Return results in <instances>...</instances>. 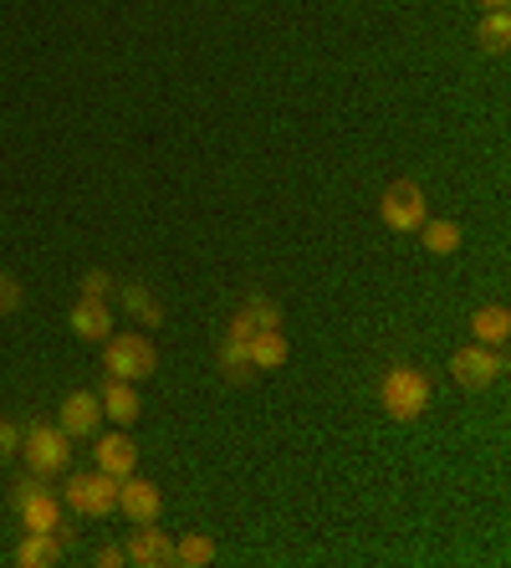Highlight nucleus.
Masks as SVG:
<instances>
[{"label": "nucleus", "mask_w": 511, "mask_h": 568, "mask_svg": "<svg viewBox=\"0 0 511 568\" xmlns=\"http://www.w3.org/2000/svg\"><path fill=\"white\" fill-rule=\"evenodd\" d=\"M92 564H98V568H118V564H129V558H123V548H118V543H102L98 554H92Z\"/></svg>", "instance_id": "25"}, {"label": "nucleus", "mask_w": 511, "mask_h": 568, "mask_svg": "<svg viewBox=\"0 0 511 568\" xmlns=\"http://www.w3.org/2000/svg\"><path fill=\"white\" fill-rule=\"evenodd\" d=\"M424 215H430V200H424V190L414 180H395L389 190L379 194V221L389 225V231H420Z\"/></svg>", "instance_id": "7"}, {"label": "nucleus", "mask_w": 511, "mask_h": 568, "mask_svg": "<svg viewBox=\"0 0 511 568\" xmlns=\"http://www.w3.org/2000/svg\"><path fill=\"white\" fill-rule=\"evenodd\" d=\"M62 558H67V543L57 538V533H31L21 538V548H15V564L21 568H57Z\"/></svg>", "instance_id": "15"}, {"label": "nucleus", "mask_w": 511, "mask_h": 568, "mask_svg": "<svg viewBox=\"0 0 511 568\" xmlns=\"http://www.w3.org/2000/svg\"><path fill=\"white\" fill-rule=\"evenodd\" d=\"M507 375V359H501V348H486V344H466L451 354V379L466 394H481V389H491L497 379Z\"/></svg>", "instance_id": "6"}, {"label": "nucleus", "mask_w": 511, "mask_h": 568, "mask_svg": "<svg viewBox=\"0 0 511 568\" xmlns=\"http://www.w3.org/2000/svg\"><path fill=\"white\" fill-rule=\"evenodd\" d=\"M123 558L138 568H175V538L159 533V523H133Z\"/></svg>", "instance_id": "8"}, {"label": "nucleus", "mask_w": 511, "mask_h": 568, "mask_svg": "<svg viewBox=\"0 0 511 568\" xmlns=\"http://www.w3.org/2000/svg\"><path fill=\"white\" fill-rule=\"evenodd\" d=\"M123 308H129L133 323H144V328H159V323H164L159 298H154L144 282H123Z\"/></svg>", "instance_id": "18"}, {"label": "nucleus", "mask_w": 511, "mask_h": 568, "mask_svg": "<svg viewBox=\"0 0 511 568\" xmlns=\"http://www.w3.org/2000/svg\"><path fill=\"white\" fill-rule=\"evenodd\" d=\"M118 512H123L129 523H159L164 492L154 487V481H144V477H123L118 481Z\"/></svg>", "instance_id": "9"}, {"label": "nucleus", "mask_w": 511, "mask_h": 568, "mask_svg": "<svg viewBox=\"0 0 511 568\" xmlns=\"http://www.w3.org/2000/svg\"><path fill=\"white\" fill-rule=\"evenodd\" d=\"M98 404H102V420H113L118 431H129L133 420L144 415V400H138V389H133L129 379H108L102 394H98Z\"/></svg>", "instance_id": "13"}, {"label": "nucleus", "mask_w": 511, "mask_h": 568, "mask_svg": "<svg viewBox=\"0 0 511 568\" xmlns=\"http://www.w3.org/2000/svg\"><path fill=\"white\" fill-rule=\"evenodd\" d=\"M420 241H424V252H430V256H455L466 236H460V225H455V221H435V215H424Z\"/></svg>", "instance_id": "17"}, {"label": "nucleus", "mask_w": 511, "mask_h": 568, "mask_svg": "<svg viewBox=\"0 0 511 568\" xmlns=\"http://www.w3.org/2000/svg\"><path fill=\"white\" fill-rule=\"evenodd\" d=\"M57 425L73 435V441H88V435H98L102 431L98 394H92V389H73V394L62 400V410H57Z\"/></svg>", "instance_id": "10"}, {"label": "nucleus", "mask_w": 511, "mask_h": 568, "mask_svg": "<svg viewBox=\"0 0 511 568\" xmlns=\"http://www.w3.org/2000/svg\"><path fill=\"white\" fill-rule=\"evenodd\" d=\"M246 359L251 369H281V364L292 359V348H287V333L281 328H256L246 344Z\"/></svg>", "instance_id": "16"}, {"label": "nucleus", "mask_w": 511, "mask_h": 568, "mask_svg": "<svg viewBox=\"0 0 511 568\" xmlns=\"http://www.w3.org/2000/svg\"><path fill=\"white\" fill-rule=\"evenodd\" d=\"M92 461H98V471H108V477H133L138 471V446H133L129 435L113 425V435H92Z\"/></svg>", "instance_id": "11"}, {"label": "nucleus", "mask_w": 511, "mask_h": 568, "mask_svg": "<svg viewBox=\"0 0 511 568\" xmlns=\"http://www.w3.org/2000/svg\"><path fill=\"white\" fill-rule=\"evenodd\" d=\"M102 369H108V379L138 385V379H154L159 354H154V344H148L144 333H113V338L102 344Z\"/></svg>", "instance_id": "3"}, {"label": "nucleus", "mask_w": 511, "mask_h": 568, "mask_svg": "<svg viewBox=\"0 0 511 568\" xmlns=\"http://www.w3.org/2000/svg\"><path fill=\"white\" fill-rule=\"evenodd\" d=\"M15 308H21V282H15L11 271H0V318L15 313Z\"/></svg>", "instance_id": "22"}, {"label": "nucleus", "mask_w": 511, "mask_h": 568, "mask_svg": "<svg viewBox=\"0 0 511 568\" xmlns=\"http://www.w3.org/2000/svg\"><path fill=\"white\" fill-rule=\"evenodd\" d=\"M175 564L179 568H210L215 564V538L210 533H185L175 543Z\"/></svg>", "instance_id": "20"}, {"label": "nucleus", "mask_w": 511, "mask_h": 568, "mask_svg": "<svg viewBox=\"0 0 511 568\" xmlns=\"http://www.w3.org/2000/svg\"><path fill=\"white\" fill-rule=\"evenodd\" d=\"M511 338V313L507 302H486L470 313V344H486V348H501Z\"/></svg>", "instance_id": "14"}, {"label": "nucleus", "mask_w": 511, "mask_h": 568, "mask_svg": "<svg viewBox=\"0 0 511 568\" xmlns=\"http://www.w3.org/2000/svg\"><path fill=\"white\" fill-rule=\"evenodd\" d=\"M241 313H246L256 328H281V308L271 298H262V292H251V298L241 302Z\"/></svg>", "instance_id": "21"}, {"label": "nucleus", "mask_w": 511, "mask_h": 568, "mask_svg": "<svg viewBox=\"0 0 511 568\" xmlns=\"http://www.w3.org/2000/svg\"><path fill=\"white\" fill-rule=\"evenodd\" d=\"M481 11H507V0H476Z\"/></svg>", "instance_id": "26"}, {"label": "nucleus", "mask_w": 511, "mask_h": 568, "mask_svg": "<svg viewBox=\"0 0 511 568\" xmlns=\"http://www.w3.org/2000/svg\"><path fill=\"white\" fill-rule=\"evenodd\" d=\"M73 333L82 344H108L113 338V308H108V298L73 302Z\"/></svg>", "instance_id": "12"}, {"label": "nucleus", "mask_w": 511, "mask_h": 568, "mask_svg": "<svg viewBox=\"0 0 511 568\" xmlns=\"http://www.w3.org/2000/svg\"><path fill=\"white\" fill-rule=\"evenodd\" d=\"M476 46L481 52H491V57H501L511 46V15L507 11H481V26H476Z\"/></svg>", "instance_id": "19"}, {"label": "nucleus", "mask_w": 511, "mask_h": 568, "mask_svg": "<svg viewBox=\"0 0 511 568\" xmlns=\"http://www.w3.org/2000/svg\"><path fill=\"white\" fill-rule=\"evenodd\" d=\"M379 404H384V415L389 420L414 425V420L435 404V379L424 375L420 364H395V369L379 379Z\"/></svg>", "instance_id": "1"}, {"label": "nucleus", "mask_w": 511, "mask_h": 568, "mask_svg": "<svg viewBox=\"0 0 511 568\" xmlns=\"http://www.w3.org/2000/svg\"><path fill=\"white\" fill-rule=\"evenodd\" d=\"M15 450H21V425H15V420H0V461H11Z\"/></svg>", "instance_id": "23"}, {"label": "nucleus", "mask_w": 511, "mask_h": 568, "mask_svg": "<svg viewBox=\"0 0 511 568\" xmlns=\"http://www.w3.org/2000/svg\"><path fill=\"white\" fill-rule=\"evenodd\" d=\"M62 502H67L77 517H113L118 477H108V471H67V481H62Z\"/></svg>", "instance_id": "4"}, {"label": "nucleus", "mask_w": 511, "mask_h": 568, "mask_svg": "<svg viewBox=\"0 0 511 568\" xmlns=\"http://www.w3.org/2000/svg\"><path fill=\"white\" fill-rule=\"evenodd\" d=\"M108 292H113V277H108V271H88V277H82V298H108Z\"/></svg>", "instance_id": "24"}, {"label": "nucleus", "mask_w": 511, "mask_h": 568, "mask_svg": "<svg viewBox=\"0 0 511 568\" xmlns=\"http://www.w3.org/2000/svg\"><path fill=\"white\" fill-rule=\"evenodd\" d=\"M15 456L26 461L31 477H67L73 471V435L62 431V425L31 420L26 431H21V450Z\"/></svg>", "instance_id": "2"}, {"label": "nucleus", "mask_w": 511, "mask_h": 568, "mask_svg": "<svg viewBox=\"0 0 511 568\" xmlns=\"http://www.w3.org/2000/svg\"><path fill=\"white\" fill-rule=\"evenodd\" d=\"M11 508L21 512V523H26L31 533H57L67 502H62V492H52V487H46V477H26V481H15Z\"/></svg>", "instance_id": "5"}]
</instances>
